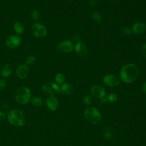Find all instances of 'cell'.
Returning <instances> with one entry per match:
<instances>
[{
  "label": "cell",
  "instance_id": "6da1fadb",
  "mask_svg": "<svg viewBox=\"0 0 146 146\" xmlns=\"http://www.w3.org/2000/svg\"><path fill=\"white\" fill-rule=\"evenodd\" d=\"M139 68L136 65L132 63L127 64L120 70V76L121 79L125 83H131L133 82L138 77Z\"/></svg>",
  "mask_w": 146,
  "mask_h": 146
},
{
  "label": "cell",
  "instance_id": "7a4b0ae2",
  "mask_svg": "<svg viewBox=\"0 0 146 146\" xmlns=\"http://www.w3.org/2000/svg\"><path fill=\"white\" fill-rule=\"evenodd\" d=\"M8 120L11 124L17 126L25 125L26 121L23 112L17 109L12 110L10 112L8 115Z\"/></svg>",
  "mask_w": 146,
  "mask_h": 146
},
{
  "label": "cell",
  "instance_id": "3957f363",
  "mask_svg": "<svg viewBox=\"0 0 146 146\" xmlns=\"http://www.w3.org/2000/svg\"><path fill=\"white\" fill-rule=\"evenodd\" d=\"M84 116L88 122L94 124L99 123L102 119L100 112L94 107L87 108L84 111Z\"/></svg>",
  "mask_w": 146,
  "mask_h": 146
},
{
  "label": "cell",
  "instance_id": "277c9868",
  "mask_svg": "<svg viewBox=\"0 0 146 146\" xmlns=\"http://www.w3.org/2000/svg\"><path fill=\"white\" fill-rule=\"evenodd\" d=\"M16 100L20 104H26L31 99V93L29 88L26 87H20L15 94Z\"/></svg>",
  "mask_w": 146,
  "mask_h": 146
},
{
  "label": "cell",
  "instance_id": "5b68a950",
  "mask_svg": "<svg viewBox=\"0 0 146 146\" xmlns=\"http://www.w3.org/2000/svg\"><path fill=\"white\" fill-rule=\"evenodd\" d=\"M42 91L47 95H54L59 94L60 92L59 86L52 82H47L45 83L42 87Z\"/></svg>",
  "mask_w": 146,
  "mask_h": 146
},
{
  "label": "cell",
  "instance_id": "8992f818",
  "mask_svg": "<svg viewBox=\"0 0 146 146\" xmlns=\"http://www.w3.org/2000/svg\"><path fill=\"white\" fill-rule=\"evenodd\" d=\"M33 35L37 38H43L47 35V29L45 26L39 23H35L31 27Z\"/></svg>",
  "mask_w": 146,
  "mask_h": 146
},
{
  "label": "cell",
  "instance_id": "52a82bcc",
  "mask_svg": "<svg viewBox=\"0 0 146 146\" xmlns=\"http://www.w3.org/2000/svg\"><path fill=\"white\" fill-rule=\"evenodd\" d=\"M21 41V38L19 36L17 35H11L7 38L6 40V44L9 48L14 49L19 46Z\"/></svg>",
  "mask_w": 146,
  "mask_h": 146
},
{
  "label": "cell",
  "instance_id": "ba28073f",
  "mask_svg": "<svg viewBox=\"0 0 146 146\" xmlns=\"http://www.w3.org/2000/svg\"><path fill=\"white\" fill-rule=\"evenodd\" d=\"M74 44L70 40H66L60 42L56 46V49L58 51L62 53H69L72 51Z\"/></svg>",
  "mask_w": 146,
  "mask_h": 146
},
{
  "label": "cell",
  "instance_id": "9c48e42d",
  "mask_svg": "<svg viewBox=\"0 0 146 146\" xmlns=\"http://www.w3.org/2000/svg\"><path fill=\"white\" fill-rule=\"evenodd\" d=\"M103 83L107 86L109 87H116L118 86L120 83L119 78L115 75L112 74H108L106 75L103 79Z\"/></svg>",
  "mask_w": 146,
  "mask_h": 146
},
{
  "label": "cell",
  "instance_id": "30bf717a",
  "mask_svg": "<svg viewBox=\"0 0 146 146\" xmlns=\"http://www.w3.org/2000/svg\"><path fill=\"white\" fill-rule=\"evenodd\" d=\"M74 49L76 54L82 58H86L88 56V52L85 44L80 40L78 43H75Z\"/></svg>",
  "mask_w": 146,
  "mask_h": 146
},
{
  "label": "cell",
  "instance_id": "8fae6325",
  "mask_svg": "<svg viewBox=\"0 0 146 146\" xmlns=\"http://www.w3.org/2000/svg\"><path fill=\"white\" fill-rule=\"evenodd\" d=\"M91 93L94 97L98 99H102L106 95L104 88L100 85H94L91 88Z\"/></svg>",
  "mask_w": 146,
  "mask_h": 146
},
{
  "label": "cell",
  "instance_id": "7c38bea8",
  "mask_svg": "<svg viewBox=\"0 0 146 146\" xmlns=\"http://www.w3.org/2000/svg\"><path fill=\"white\" fill-rule=\"evenodd\" d=\"M29 70L28 66L25 64H19L16 70V74L18 77L20 79H25L29 74Z\"/></svg>",
  "mask_w": 146,
  "mask_h": 146
},
{
  "label": "cell",
  "instance_id": "4fadbf2b",
  "mask_svg": "<svg viewBox=\"0 0 146 146\" xmlns=\"http://www.w3.org/2000/svg\"><path fill=\"white\" fill-rule=\"evenodd\" d=\"M58 101L56 98L53 96H49L46 100V105L51 111H55L58 108Z\"/></svg>",
  "mask_w": 146,
  "mask_h": 146
},
{
  "label": "cell",
  "instance_id": "5bb4252c",
  "mask_svg": "<svg viewBox=\"0 0 146 146\" xmlns=\"http://www.w3.org/2000/svg\"><path fill=\"white\" fill-rule=\"evenodd\" d=\"M146 27L145 23L143 22L135 23L132 27V31L136 34H140L144 32Z\"/></svg>",
  "mask_w": 146,
  "mask_h": 146
},
{
  "label": "cell",
  "instance_id": "9a60e30c",
  "mask_svg": "<svg viewBox=\"0 0 146 146\" xmlns=\"http://www.w3.org/2000/svg\"><path fill=\"white\" fill-rule=\"evenodd\" d=\"M13 72V68L11 64H6L1 70V75L4 78L9 77L11 75Z\"/></svg>",
  "mask_w": 146,
  "mask_h": 146
},
{
  "label": "cell",
  "instance_id": "2e32d148",
  "mask_svg": "<svg viewBox=\"0 0 146 146\" xmlns=\"http://www.w3.org/2000/svg\"><path fill=\"white\" fill-rule=\"evenodd\" d=\"M60 91L66 95L71 94L74 91L73 87L67 83H64L60 87Z\"/></svg>",
  "mask_w": 146,
  "mask_h": 146
},
{
  "label": "cell",
  "instance_id": "e0dca14e",
  "mask_svg": "<svg viewBox=\"0 0 146 146\" xmlns=\"http://www.w3.org/2000/svg\"><path fill=\"white\" fill-rule=\"evenodd\" d=\"M14 30L18 35H22L24 33V26L21 22H15L14 25Z\"/></svg>",
  "mask_w": 146,
  "mask_h": 146
},
{
  "label": "cell",
  "instance_id": "ac0fdd59",
  "mask_svg": "<svg viewBox=\"0 0 146 146\" xmlns=\"http://www.w3.org/2000/svg\"><path fill=\"white\" fill-rule=\"evenodd\" d=\"M103 135L104 137L107 139H111L113 136L112 129L109 126H106L103 130Z\"/></svg>",
  "mask_w": 146,
  "mask_h": 146
},
{
  "label": "cell",
  "instance_id": "d6986e66",
  "mask_svg": "<svg viewBox=\"0 0 146 146\" xmlns=\"http://www.w3.org/2000/svg\"><path fill=\"white\" fill-rule=\"evenodd\" d=\"M91 18L92 21L96 24H99L102 22V18L98 12H94L92 14Z\"/></svg>",
  "mask_w": 146,
  "mask_h": 146
},
{
  "label": "cell",
  "instance_id": "ffe728a7",
  "mask_svg": "<svg viewBox=\"0 0 146 146\" xmlns=\"http://www.w3.org/2000/svg\"><path fill=\"white\" fill-rule=\"evenodd\" d=\"M55 80L58 84L62 85L65 81V76L62 73H58L55 76Z\"/></svg>",
  "mask_w": 146,
  "mask_h": 146
},
{
  "label": "cell",
  "instance_id": "44dd1931",
  "mask_svg": "<svg viewBox=\"0 0 146 146\" xmlns=\"http://www.w3.org/2000/svg\"><path fill=\"white\" fill-rule=\"evenodd\" d=\"M31 103L33 106L35 107H40L42 105L43 101L42 99H40L39 97H34L32 98L31 100Z\"/></svg>",
  "mask_w": 146,
  "mask_h": 146
},
{
  "label": "cell",
  "instance_id": "7402d4cb",
  "mask_svg": "<svg viewBox=\"0 0 146 146\" xmlns=\"http://www.w3.org/2000/svg\"><path fill=\"white\" fill-rule=\"evenodd\" d=\"M31 18L35 22H37L40 18V13L39 10L36 9H34L31 11Z\"/></svg>",
  "mask_w": 146,
  "mask_h": 146
},
{
  "label": "cell",
  "instance_id": "603a6c76",
  "mask_svg": "<svg viewBox=\"0 0 146 146\" xmlns=\"http://www.w3.org/2000/svg\"><path fill=\"white\" fill-rule=\"evenodd\" d=\"M36 62V58L34 55H30L29 56L26 60H25V64L27 66H31L34 64Z\"/></svg>",
  "mask_w": 146,
  "mask_h": 146
},
{
  "label": "cell",
  "instance_id": "cb8c5ba5",
  "mask_svg": "<svg viewBox=\"0 0 146 146\" xmlns=\"http://www.w3.org/2000/svg\"><path fill=\"white\" fill-rule=\"evenodd\" d=\"M117 96L116 94H115L114 93H111V94H108L107 97V102H108L110 103L115 102L117 100Z\"/></svg>",
  "mask_w": 146,
  "mask_h": 146
},
{
  "label": "cell",
  "instance_id": "d4e9b609",
  "mask_svg": "<svg viewBox=\"0 0 146 146\" xmlns=\"http://www.w3.org/2000/svg\"><path fill=\"white\" fill-rule=\"evenodd\" d=\"M83 103L86 105H91L92 103V98L90 95H85L83 99Z\"/></svg>",
  "mask_w": 146,
  "mask_h": 146
},
{
  "label": "cell",
  "instance_id": "484cf974",
  "mask_svg": "<svg viewBox=\"0 0 146 146\" xmlns=\"http://www.w3.org/2000/svg\"><path fill=\"white\" fill-rule=\"evenodd\" d=\"M121 32H122V33H123V34H124V35H131V32H132L131 30L129 28L127 27H123V28L121 29Z\"/></svg>",
  "mask_w": 146,
  "mask_h": 146
},
{
  "label": "cell",
  "instance_id": "4316f807",
  "mask_svg": "<svg viewBox=\"0 0 146 146\" xmlns=\"http://www.w3.org/2000/svg\"><path fill=\"white\" fill-rule=\"evenodd\" d=\"M7 86V81L5 79H0V90H3Z\"/></svg>",
  "mask_w": 146,
  "mask_h": 146
},
{
  "label": "cell",
  "instance_id": "83f0119b",
  "mask_svg": "<svg viewBox=\"0 0 146 146\" xmlns=\"http://www.w3.org/2000/svg\"><path fill=\"white\" fill-rule=\"evenodd\" d=\"M81 39H80V36L79 35H74L72 38V43H74L75 44L78 43L79 41H80Z\"/></svg>",
  "mask_w": 146,
  "mask_h": 146
},
{
  "label": "cell",
  "instance_id": "f1b7e54d",
  "mask_svg": "<svg viewBox=\"0 0 146 146\" xmlns=\"http://www.w3.org/2000/svg\"><path fill=\"white\" fill-rule=\"evenodd\" d=\"M141 54L143 56L146 58V43L141 47Z\"/></svg>",
  "mask_w": 146,
  "mask_h": 146
},
{
  "label": "cell",
  "instance_id": "f546056e",
  "mask_svg": "<svg viewBox=\"0 0 146 146\" xmlns=\"http://www.w3.org/2000/svg\"><path fill=\"white\" fill-rule=\"evenodd\" d=\"M88 4L91 7H94L96 5L97 0H88Z\"/></svg>",
  "mask_w": 146,
  "mask_h": 146
},
{
  "label": "cell",
  "instance_id": "4dcf8cb0",
  "mask_svg": "<svg viewBox=\"0 0 146 146\" xmlns=\"http://www.w3.org/2000/svg\"><path fill=\"white\" fill-rule=\"evenodd\" d=\"M5 113L2 111H0V121L3 120L5 118Z\"/></svg>",
  "mask_w": 146,
  "mask_h": 146
},
{
  "label": "cell",
  "instance_id": "1f68e13d",
  "mask_svg": "<svg viewBox=\"0 0 146 146\" xmlns=\"http://www.w3.org/2000/svg\"><path fill=\"white\" fill-rule=\"evenodd\" d=\"M142 90L146 94V82H145L142 86Z\"/></svg>",
  "mask_w": 146,
  "mask_h": 146
},
{
  "label": "cell",
  "instance_id": "d6a6232c",
  "mask_svg": "<svg viewBox=\"0 0 146 146\" xmlns=\"http://www.w3.org/2000/svg\"><path fill=\"white\" fill-rule=\"evenodd\" d=\"M102 99V101L103 102H107V98H104H104H103L102 99Z\"/></svg>",
  "mask_w": 146,
  "mask_h": 146
},
{
  "label": "cell",
  "instance_id": "836d02e7",
  "mask_svg": "<svg viewBox=\"0 0 146 146\" xmlns=\"http://www.w3.org/2000/svg\"><path fill=\"white\" fill-rule=\"evenodd\" d=\"M0 68H1V64H0Z\"/></svg>",
  "mask_w": 146,
  "mask_h": 146
}]
</instances>
